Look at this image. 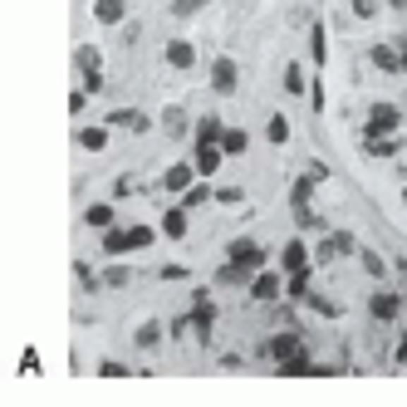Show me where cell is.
I'll list each match as a JSON object with an SVG mask.
<instances>
[{
    "label": "cell",
    "instance_id": "obj_1",
    "mask_svg": "<svg viewBox=\"0 0 407 407\" xmlns=\"http://www.w3.org/2000/svg\"><path fill=\"white\" fill-rule=\"evenodd\" d=\"M398 128H403V108L383 99V103H373V108H368L363 138H398Z\"/></svg>",
    "mask_w": 407,
    "mask_h": 407
},
{
    "label": "cell",
    "instance_id": "obj_2",
    "mask_svg": "<svg viewBox=\"0 0 407 407\" xmlns=\"http://www.w3.org/2000/svg\"><path fill=\"white\" fill-rule=\"evenodd\" d=\"M236 84H241V69H236V59H231V54L211 59V89H216V94H236Z\"/></svg>",
    "mask_w": 407,
    "mask_h": 407
},
{
    "label": "cell",
    "instance_id": "obj_3",
    "mask_svg": "<svg viewBox=\"0 0 407 407\" xmlns=\"http://www.w3.org/2000/svg\"><path fill=\"white\" fill-rule=\"evenodd\" d=\"M162 64H167V69H197L192 40H167V44H162Z\"/></svg>",
    "mask_w": 407,
    "mask_h": 407
},
{
    "label": "cell",
    "instance_id": "obj_4",
    "mask_svg": "<svg viewBox=\"0 0 407 407\" xmlns=\"http://www.w3.org/2000/svg\"><path fill=\"white\" fill-rule=\"evenodd\" d=\"M94 20L108 30H123L128 25V0H94Z\"/></svg>",
    "mask_w": 407,
    "mask_h": 407
},
{
    "label": "cell",
    "instance_id": "obj_5",
    "mask_svg": "<svg viewBox=\"0 0 407 407\" xmlns=\"http://www.w3.org/2000/svg\"><path fill=\"white\" fill-rule=\"evenodd\" d=\"M192 182H197V167H192V162H172V167L162 172V187H167V192H192Z\"/></svg>",
    "mask_w": 407,
    "mask_h": 407
},
{
    "label": "cell",
    "instance_id": "obj_6",
    "mask_svg": "<svg viewBox=\"0 0 407 407\" xmlns=\"http://www.w3.org/2000/svg\"><path fill=\"white\" fill-rule=\"evenodd\" d=\"M221 138H226V123L216 113H206L202 123H197V147H221Z\"/></svg>",
    "mask_w": 407,
    "mask_h": 407
},
{
    "label": "cell",
    "instance_id": "obj_7",
    "mask_svg": "<svg viewBox=\"0 0 407 407\" xmlns=\"http://www.w3.org/2000/svg\"><path fill=\"white\" fill-rule=\"evenodd\" d=\"M221 147H192V167H197V177H216L221 172Z\"/></svg>",
    "mask_w": 407,
    "mask_h": 407
},
{
    "label": "cell",
    "instance_id": "obj_8",
    "mask_svg": "<svg viewBox=\"0 0 407 407\" xmlns=\"http://www.w3.org/2000/svg\"><path fill=\"white\" fill-rule=\"evenodd\" d=\"M373 69H383V74H403V49L378 44V49H373Z\"/></svg>",
    "mask_w": 407,
    "mask_h": 407
},
{
    "label": "cell",
    "instance_id": "obj_9",
    "mask_svg": "<svg viewBox=\"0 0 407 407\" xmlns=\"http://www.w3.org/2000/svg\"><path fill=\"white\" fill-rule=\"evenodd\" d=\"M74 69H79V74L103 69V49H99V44H79V49H74Z\"/></svg>",
    "mask_w": 407,
    "mask_h": 407
},
{
    "label": "cell",
    "instance_id": "obj_10",
    "mask_svg": "<svg viewBox=\"0 0 407 407\" xmlns=\"http://www.w3.org/2000/svg\"><path fill=\"white\" fill-rule=\"evenodd\" d=\"M245 147H250V133H245V128H226L221 152H226V157H245Z\"/></svg>",
    "mask_w": 407,
    "mask_h": 407
},
{
    "label": "cell",
    "instance_id": "obj_11",
    "mask_svg": "<svg viewBox=\"0 0 407 407\" xmlns=\"http://www.w3.org/2000/svg\"><path fill=\"white\" fill-rule=\"evenodd\" d=\"M363 152L368 157H398L403 152V138H363Z\"/></svg>",
    "mask_w": 407,
    "mask_h": 407
},
{
    "label": "cell",
    "instance_id": "obj_12",
    "mask_svg": "<svg viewBox=\"0 0 407 407\" xmlns=\"http://www.w3.org/2000/svg\"><path fill=\"white\" fill-rule=\"evenodd\" d=\"M231 260H236L241 270H250V265H260V245H255V241H236V245H231Z\"/></svg>",
    "mask_w": 407,
    "mask_h": 407
},
{
    "label": "cell",
    "instance_id": "obj_13",
    "mask_svg": "<svg viewBox=\"0 0 407 407\" xmlns=\"http://www.w3.org/2000/svg\"><path fill=\"white\" fill-rule=\"evenodd\" d=\"M265 138H270L275 147H285V142H290V118H285V113H270V123H265Z\"/></svg>",
    "mask_w": 407,
    "mask_h": 407
},
{
    "label": "cell",
    "instance_id": "obj_14",
    "mask_svg": "<svg viewBox=\"0 0 407 407\" xmlns=\"http://www.w3.org/2000/svg\"><path fill=\"white\" fill-rule=\"evenodd\" d=\"M162 236H167V241H182V236H187V211H167V216H162Z\"/></svg>",
    "mask_w": 407,
    "mask_h": 407
},
{
    "label": "cell",
    "instance_id": "obj_15",
    "mask_svg": "<svg viewBox=\"0 0 407 407\" xmlns=\"http://www.w3.org/2000/svg\"><path fill=\"white\" fill-rule=\"evenodd\" d=\"M79 147L103 152V147H108V128H84V133H79Z\"/></svg>",
    "mask_w": 407,
    "mask_h": 407
},
{
    "label": "cell",
    "instance_id": "obj_16",
    "mask_svg": "<svg viewBox=\"0 0 407 407\" xmlns=\"http://www.w3.org/2000/svg\"><path fill=\"white\" fill-rule=\"evenodd\" d=\"M103 250H108V255H118V250H133L128 231H113V226H108V231H103Z\"/></svg>",
    "mask_w": 407,
    "mask_h": 407
},
{
    "label": "cell",
    "instance_id": "obj_17",
    "mask_svg": "<svg viewBox=\"0 0 407 407\" xmlns=\"http://www.w3.org/2000/svg\"><path fill=\"white\" fill-rule=\"evenodd\" d=\"M162 128H167L172 138H182V133H187V113H182V108H167V113H162Z\"/></svg>",
    "mask_w": 407,
    "mask_h": 407
},
{
    "label": "cell",
    "instance_id": "obj_18",
    "mask_svg": "<svg viewBox=\"0 0 407 407\" xmlns=\"http://www.w3.org/2000/svg\"><path fill=\"white\" fill-rule=\"evenodd\" d=\"M285 94H305V69L300 64H285Z\"/></svg>",
    "mask_w": 407,
    "mask_h": 407
},
{
    "label": "cell",
    "instance_id": "obj_19",
    "mask_svg": "<svg viewBox=\"0 0 407 407\" xmlns=\"http://www.w3.org/2000/svg\"><path fill=\"white\" fill-rule=\"evenodd\" d=\"M128 241H133V250H142V245L157 241V231H152V226H128Z\"/></svg>",
    "mask_w": 407,
    "mask_h": 407
},
{
    "label": "cell",
    "instance_id": "obj_20",
    "mask_svg": "<svg viewBox=\"0 0 407 407\" xmlns=\"http://www.w3.org/2000/svg\"><path fill=\"white\" fill-rule=\"evenodd\" d=\"M309 54H314L319 64L329 59V35H324V30H314V35H309Z\"/></svg>",
    "mask_w": 407,
    "mask_h": 407
},
{
    "label": "cell",
    "instance_id": "obj_21",
    "mask_svg": "<svg viewBox=\"0 0 407 407\" xmlns=\"http://www.w3.org/2000/svg\"><path fill=\"white\" fill-rule=\"evenodd\" d=\"M280 260H285V265H290V270H305V245H300V241H290V245H285V255H280Z\"/></svg>",
    "mask_w": 407,
    "mask_h": 407
},
{
    "label": "cell",
    "instance_id": "obj_22",
    "mask_svg": "<svg viewBox=\"0 0 407 407\" xmlns=\"http://www.w3.org/2000/svg\"><path fill=\"white\" fill-rule=\"evenodd\" d=\"M84 221H89V226H108V221H113V206H89Z\"/></svg>",
    "mask_w": 407,
    "mask_h": 407
},
{
    "label": "cell",
    "instance_id": "obj_23",
    "mask_svg": "<svg viewBox=\"0 0 407 407\" xmlns=\"http://www.w3.org/2000/svg\"><path fill=\"white\" fill-rule=\"evenodd\" d=\"M373 314H378V319H393V314H398V300H393V295H378V300H373Z\"/></svg>",
    "mask_w": 407,
    "mask_h": 407
},
{
    "label": "cell",
    "instance_id": "obj_24",
    "mask_svg": "<svg viewBox=\"0 0 407 407\" xmlns=\"http://www.w3.org/2000/svg\"><path fill=\"white\" fill-rule=\"evenodd\" d=\"M275 290H280V280H275V275H260V280H255V300H270Z\"/></svg>",
    "mask_w": 407,
    "mask_h": 407
},
{
    "label": "cell",
    "instance_id": "obj_25",
    "mask_svg": "<svg viewBox=\"0 0 407 407\" xmlns=\"http://www.w3.org/2000/svg\"><path fill=\"white\" fill-rule=\"evenodd\" d=\"M216 202H226V206H241V202H245V192H241V187H216Z\"/></svg>",
    "mask_w": 407,
    "mask_h": 407
},
{
    "label": "cell",
    "instance_id": "obj_26",
    "mask_svg": "<svg viewBox=\"0 0 407 407\" xmlns=\"http://www.w3.org/2000/svg\"><path fill=\"white\" fill-rule=\"evenodd\" d=\"M138 35H142V25H138V20H128V25L118 30V40H123V44H138Z\"/></svg>",
    "mask_w": 407,
    "mask_h": 407
},
{
    "label": "cell",
    "instance_id": "obj_27",
    "mask_svg": "<svg viewBox=\"0 0 407 407\" xmlns=\"http://www.w3.org/2000/svg\"><path fill=\"white\" fill-rule=\"evenodd\" d=\"M206 0H172V15H197Z\"/></svg>",
    "mask_w": 407,
    "mask_h": 407
},
{
    "label": "cell",
    "instance_id": "obj_28",
    "mask_svg": "<svg viewBox=\"0 0 407 407\" xmlns=\"http://www.w3.org/2000/svg\"><path fill=\"white\" fill-rule=\"evenodd\" d=\"M211 197H216L211 187H192V192H187V206H202V202H211Z\"/></svg>",
    "mask_w": 407,
    "mask_h": 407
},
{
    "label": "cell",
    "instance_id": "obj_29",
    "mask_svg": "<svg viewBox=\"0 0 407 407\" xmlns=\"http://www.w3.org/2000/svg\"><path fill=\"white\" fill-rule=\"evenodd\" d=\"M353 15H358V20H368V15H378V0H353Z\"/></svg>",
    "mask_w": 407,
    "mask_h": 407
},
{
    "label": "cell",
    "instance_id": "obj_30",
    "mask_svg": "<svg viewBox=\"0 0 407 407\" xmlns=\"http://www.w3.org/2000/svg\"><path fill=\"white\" fill-rule=\"evenodd\" d=\"M84 89H89V94H103V69H94V74H84Z\"/></svg>",
    "mask_w": 407,
    "mask_h": 407
},
{
    "label": "cell",
    "instance_id": "obj_31",
    "mask_svg": "<svg viewBox=\"0 0 407 407\" xmlns=\"http://www.w3.org/2000/svg\"><path fill=\"white\" fill-rule=\"evenodd\" d=\"M84 108H89V99H84V89H74V94H69V113H84Z\"/></svg>",
    "mask_w": 407,
    "mask_h": 407
},
{
    "label": "cell",
    "instance_id": "obj_32",
    "mask_svg": "<svg viewBox=\"0 0 407 407\" xmlns=\"http://www.w3.org/2000/svg\"><path fill=\"white\" fill-rule=\"evenodd\" d=\"M363 270H373V275H383V260H378L373 250H363Z\"/></svg>",
    "mask_w": 407,
    "mask_h": 407
},
{
    "label": "cell",
    "instance_id": "obj_33",
    "mask_svg": "<svg viewBox=\"0 0 407 407\" xmlns=\"http://www.w3.org/2000/svg\"><path fill=\"white\" fill-rule=\"evenodd\" d=\"M388 5H407V0H388Z\"/></svg>",
    "mask_w": 407,
    "mask_h": 407
},
{
    "label": "cell",
    "instance_id": "obj_34",
    "mask_svg": "<svg viewBox=\"0 0 407 407\" xmlns=\"http://www.w3.org/2000/svg\"><path fill=\"white\" fill-rule=\"evenodd\" d=\"M403 206H407V187H403Z\"/></svg>",
    "mask_w": 407,
    "mask_h": 407
}]
</instances>
